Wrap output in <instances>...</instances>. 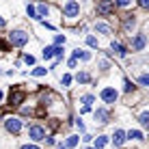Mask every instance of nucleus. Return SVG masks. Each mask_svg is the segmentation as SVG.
Segmentation results:
<instances>
[{
    "label": "nucleus",
    "mask_w": 149,
    "mask_h": 149,
    "mask_svg": "<svg viewBox=\"0 0 149 149\" xmlns=\"http://www.w3.org/2000/svg\"><path fill=\"white\" fill-rule=\"evenodd\" d=\"M76 80L78 82H91V76H89V71H80V74L76 76Z\"/></svg>",
    "instance_id": "aec40b11"
},
{
    "label": "nucleus",
    "mask_w": 149,
    "mask_h": 149,
    "mask_svg": "<svg viewBox=\"0 0 149 149\" xmlns=\"http://www.w3.org/2000/svg\"><path fill=\"white\" fill-rule=\"evenodd\" d=\"M28 138L35 141V143L43 141V138H45V127L43 125H30L28 127Z\"/></svg>",
    "instance_id": "7ed1b4c3"
},
{
    "label": "nucleus",
    "mask_w": 149,
    "mask_h": 149,
    "mask_svg": "<svg viewBox=\"0 0 149 149\" xmlns=\"http://www.w3.org/2000/svg\"><path fill=\"white\" fill-rule=\"evenodd\" d=\"M93 100H95V97L91 95V93H86V95H82V97H80V102H82L84 106H91V102H93Z\"/></svg>",
    "instance_id": "412c9836"
},
{
    "label": "nucleus",
    "mask_w": 149,
    "mask_h": 149,
    "mask_svg": "<svg viewBox=\"0 0 149 149\" xmlns=\"http://www.w3.org/2000/svg\"><path fill=\"white\" fill-rule=\"evenodd\" d=\"M123 91H125V93H132V91H134V82H130L125 78V82H123Z\"/></svg>",
    "instance_id": "b1692460"
},
{
    "label": "nucleus",
    "mask_w": 149,
    "mask_h": 149,
    "mask_svg": "<svg viewBox=\"0 0 149 149\" xmlns=\"http://www.w3.org/2000/svg\"><path fill=\"white\" fill-rule=\"evenodd\" d=\"M26 13H28L33 19H39V15H37V9H35L33 4H28V7H26Z\"/></svg>",
    "instance_id": "5701e85b"
},
{
    "label": "nucleus",
    "mask_w": 149,
    "mask_h": 149,
    "mask_svg": "<svg viewBox=\"0 0 149 149\" xmlns=\"http://www.w3.org/2000/svg\"><path fill=\"white\" fill-rule=\"evenodd\" d=\"M7 39H9V43H11V45H15V48H22V45L28 43V33H26V30H13Z\"/></svg>",
    "instance_id": "f03ea898"
},
{
    "label": "nucleus",
    "mask_w": 149,
    "mask_h": 149,
    "mask_svg": "<svg viewBox=\"0 0 149 149\" xmlns=\"http://www.w3.org/2000/svg\"><path fill=\"white\" fill-rule=\"evenodd\" d=\"M78 145V136H67V143H65V149L67 147H76Z\"/></svg>",
    "instance_id": "4be33fe9"
},
{
    "label": "nucleus",
    "mask_w": 149,
    "mask_h": 149,
    "mask_svg": "<svg viewBox=\"0 0 149 149\" xmlns=\"http://www.w3.org/2000/svg\"><path fill=\"white\" fill-rule=\"evenodd\" d=\"M4 127H7V132H11V134H19V130H22V121H19L17 117H9V119L4 121Z\"/></svg>",
    "instance_id": "423d86ee"
},
{
    "label": "nucleus",
    "mask_w": 149,
    "mask_h": 149,
    "mask_svg": "<svg viewBox=\"0 0 149 149\" xmlns=\"http://www.w3.org/2000/svg\"><path fill=\"white\" fill-rule=\"evenodd\" d=\"M45 71H48V69H43V67H35V69H33V74H35V76H45Z\"/></svg>",
    "instance_id": "cd10ccee"
},
{
    "label": "nucleus",
    "mask_w": 149,
    "mask_h": 149,
    "mask_svg": "<svg viewBox=\"0 0 149 149\" xmlns=\"http://www.w3.org/2000/svg\"><path fill=\"white\" fill-rule=\"evenodd\" d=\"M110 50H115V52H117V56H121V58H125V54H127L125 45H121L119 41H112V43H110Z\"/></svg>",
    "instance_id": "9b49d317"
},
{
    "label": "nucleus",
    "mask_w": 149,
    "mask_h": 149,
    "mask_svg": "<svg viewBox=\"0 0 149 149\" xmlns=\"http://www.w3.org/2000/svg\"><path fill=\"white\" fill-rule=\"evenodd\" d=\"M74 58H76V61H78V58L89 61V58H91V54H89V52H84V50H74Z\"/></svg>",
    "instance_id": "dca6fc26"
},
{
    "label": "nucleus",
    "mask_w": 149,
    "mask_h": 149,
    "mask_svg": "<svg viewBox=\"0 0 149 149\" xmlns=\"http://www.w3.org/2000/svg\"><path fill=\"white\" fill-rule=\"evenodd\" d=\"M112 11H115V4L112 2H100L97 4V13L100 15H110Z\"/></svg>",
    "instance_id": "1a4fd4ad"
},
{
    "label": "nucleus",
    "mask_w": 149,
    "mask_h": 149,
    "mask_svg": "<svg viewBox=\"0 0 149 149\" xmlns=\"http://www.w3.org/2000/svg\"><path fill=\"white\" fill-rule=\"evenodd\" d=\"M76 125H78V130H80V132H84V123H82L80 119H78V121H76Z\"/></svg>",
    "instance_id": "2f4dec72"
},
{
    "label": "nucleus",
    "mask_w": 149,
    "mask_h": 149,
    "mask_svg": "<svg viewBox=\"0 0 149 149\" xmlns=\"http://www.w3.org/2000/svg\"><path fill=\"white\" fill-rule=\"evenodd\" d=\"M24 100H26V93H24V91H19V89L11 91V95H9V102H11V106H19Z\"/></svg>",
    "instance_id": "0eeeda50"
},
{
    "label": "nucleus",
    "mask_w": 149,
    "mask_h": 149,
    "mask_svg": "<svg viewBox=\"0 0 149 149\" xmlns=\"http://www.w3.org/2000/svg\"><path fill=\"white\" fill-rule=\"evenodd\" d=\"M125 138H132V141H143V132L141 130H130V132H125Z\"/></svg>",
    "instance_id": "4468645a"
},
{
    "label": "nucleus",
    "mask_w": 149,
    "mask_h": 149,
    "mask_svg": "<svg viewBox=\"0 0 149 149\" xmlns=\"http://www.w3.org/2000/svg\"><path fill=\"white\" fill-rule=\"evenodd\" d=\"M138 123H141L143 127H147V125H149V112H147V110H143V112H141V117H138Z\"/></svg>",
    "instance_id": "a211bd4d"
},
{
    "label": "nucleus",
    "mask_w": 149,
    "mask_h": 149,
    "mask_svg": "<svg viewBox=\"0 0 149 149\" xmlns=\"http://www.w3.org/2000/svg\"><path fill=\"white\" fill-rule=\"evenodd\" d=\"M35 9H37V15H39V17H43V15L50 13V7H48V4H39V7H35Z\"/></svg>",
    "instance_id": "6ab92c4d"
},
{
    "label": "nucleus",
    "mask_w": 149,
    "mask_h": 149,
    "mask_svg": "<svg viewBox=\"0 0 149 149\" xmlns=\"http://www.w3.org/2000/svg\"><path fill=\"white\" fill-rule=\"evenodd\" d=\"M24 61H26L28 65H33V63H35V56H33V54H26V56H24Z\"/></svg>",
    "instance_id": "c756f323"
},
{
    "label": "nucleus",
    "mask_w": 149,
    "mask_h": 149,
    "mask_svg": "<svg viewBox=\"0 0 149 149\" xmlns=\"http://www.w3.org/2000/svg\"><path fill=\"white\" fill-rule=\"evenodd\" d=\"M22 149H39V147H37V145H24Z\"/></svg>",
    "instance_id": "473e14b6"
},
{
    "label": "nucleus",
    "mask_w": 149,
    "mask_h": 149,
    "mask_svg": "<svg viewBox=\"0 0 149 149\" xmlns=\"http://www.w3.org/2000/svg\"><path fill=\"white\" fill-rule=\"evenodd\" d=\"M45 145H54V136H45Z\"/></svg>",
    "instance_id": "7c9ffc66"
},
{
    "label": "nucleus",
    "mask_w": 149,
    "mask_h": 149,
    "mask_svg": "<svg viewBox=\"0 0 149 149\" xmlns=\"http://www.w3.org/2000/svg\"><path fill=\"white\" fill-rule=\"evenodd\" d=\"M61 82H63L65 86H69V82H71V76H67V74H65L63 78H61Z\"/></svg>",
    "instance_id": "c85d7f7f"
},
{
    "label": "nucleus",
    "mask_w": 149,
    "mask_h": 149,
    "mask_svg": "<svg viewBox=\"0 0 149 149\" xmlns=\"http://www.w3.org/2000/svg\"><path fill=\"white\" fill-rule=\"evenodd\" d=\"M100 97L106 102V104H115L117 97H119V93L115 91V86H104V89H102V93H100Z\"/></svg>",
    "instance_id": "20e7f679"
},
{
    "label": "nucleus",
    "mask_w": 149,
    "mask_h": 149,
    "mask_svg": "<svg viewBox=\"0 0 149 149\" xmlns=\"http://www.w3.org/2000/svg\"><path fill=\"white\" fill-rule=\"evenodd\" d=\"M106 143H108V136H97V141H95V147H93V149H104V147H106Z\"/></svg>",
    "instance_id": "f3484780"
},
{
    "label": "nucleus",
    "mask_w": 149,
    "mask_h": 149,
    "mask_svg": "<svg viewBox=\"0 0 149 149\" xmlns=\"http://www.w3.org/2000/svg\"><path fill=\"white\" fill-rule=\"evenodd\" d=\"M108 110L106 108H97L95 110V123H100V125H104V123H108Z\"/></svg>",
    "instance_id": "6e6552de"
},
{
    "label": "nucleus",
    "mask_w": 149,
    "mask_h": 149,
    "mask_svg": "<svg viewBox=\"0 0 149 149\" xmlns=\"http://www.w3.org/2000/svg\"><path fill=\"white\" fill-rule=\"evenodd\" d=\"M138 82H141V86H149V76L141 74V76H138Z\"/></svg>",
    "instance_id": "393cba45"
},
{
    "label": "nucleus",
    "mask_w": 149,
    "mask_h": 149,
    "mask_svg": "<svg viewBox=\"0 0 149 149\" xmlns=\"http://www.w3.org/2000/svg\"><path fill=\"white\" fill-rule=\"evenodd\" d=\"M134 26H136V17H134V15H125V19H123V28L130 33Z\"/></svg>",
    "instance_id": "f8f14e48"
},
{
    "label": "nucleus",
    "mask_w": 149,
    "mask_h": 149,
    "mask_svg": "<svg viewBox=\"0 0 149 149\" xmlns=\"http://www.w3.org/2000/svg\"><path fill=\"white\" fill-rule=\"evenodd\" d=\"M0 102H2V91H0Z\"/></svg>",
    "instance_id": "72a5a7b5"
},
{
    "label": "nucleus",
    "mask_w": 149,
    "mask_h": 149,
    "mask_svg": "<svg viewBox=\"0 0 149 149\" xmlns=\"http://www.w3.org/2000/svg\"><path fill=\"white\" fill-rule=\"evenodd\" d=\"M86 43H89L91 48H97V39L93 37V35H89V37H86Z\"/></svg>",
    "instance_id": "a878e982"
},
{
    "label": "nucleus",
    "mask_w": 149,
    "mask_h": 149,
    "mask_svg": "<svg viewBox=\"0 0 149 149\" xmlns=\"http://www.w3.org/2000/svg\"><path fill=\"white\" fill-rule=\"evenodd\" d=\"M80 2H76V0H69V2H65L63 4V15L67 19H76V17H80Z\"/></svg>",
    "instance_id": "f257e3e1"
},
{
    "label": "nucleus",
    "mask_w": 149,
    "mask_h": 149,
    "mask_svg": "<svg viewBox=\"0 0 149 149\" xmlns=\"http://www.w3.org/2000/svg\"><path fill=\"white\" fill-rule=\"evenodd\" d=\"M56 45H45L43 48V58H52V56H56Z\"/></svg>",
    "instance_id": "2eb2a0df"
},
{
    "label": "nucleus",
    "mask_w": 149,
    "mask_h": 149,
    "mask_svg": "<svg viewBox=\"0 0 149 149\" xmlns=\"http://www.w3.org/2000/svg\"><path fill=\"white\" fill-rule=\"evenodd\" d=\"M95 33H102V35H110V33H112V28L108 26V24H104V22H97V24H95Z\"/></svg>",
    "instance_id": "ddd939ff"
},
{
    "label": "nucleus",
    "mask_w": 149,
    "mask_h": 149,
    "mask_svg": "<svg viewBox=\"0 0 149 149\" xmlns=\"http://www.w3.org/2000/svg\"><path fill=\"white\" fill-rule=\"evenodd\" d=\"M123 143H125V132H123V130H115V134H112V145L121 147Z\"/></svg>",
    "instance_id": "9d476101"
},
{
    "label": "nucleus",
    "mask_w": 149,
    "mask_h": 149,
    "mask_svg": "<svg viewBox=\"0 0 149 149\" xmlns=\"http://www.w3.org/2000/svg\"><path fill=\"white\" fill-rule=\"evenodd\" d=\"M54 43H56V48H61V43H65V35H56Z\"/></svg>",
    "instance_id": "bb28decb"
},
{
    "label": "nucleus",
    "mask_w": 149,
    "mask_h": 149,
    "mask_svg": "<svg viewBox=\"0 0 149 149\" xmlns=\"http://www.w3.org/2000/svg\"><path fill=\"white\" fill-rule=\"evenodd\" d=\"M145 45H147V35L145 33H136L134 39H132V50H134V52H143Z\"/></svg>",
    "instance_id": "39448f33"
}]
</instances>
